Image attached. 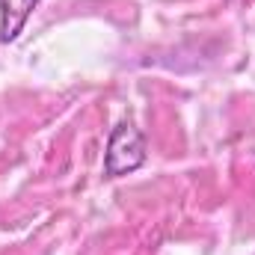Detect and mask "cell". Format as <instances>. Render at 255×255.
Here are the masks:
<instances>
[{
	"label": "cell",
	"mask_w": 255,
	"mask_h": 255,
	"mask_svg": "<svg viewBox=\"0 0 255 255\" xmlns=\"http://www.w3.org/2000/svg\"><path fill=\"white\" fill-rule=\"evenodd\" d=\"M145 163V139L139 133V128L133 122H122L113 128L110 142H107V154H104V172L110 178L128 175L133 169H139Z\"/></svg>",
	"instance_id": "obj_1"
},
{
	"label": "cell",
	"mask_w": 255,
	"mask_h": 255,
	"mask_svg": "<svg viewBox=\"0 0 255 255\" xmlns=\"http://www.w3.org/2000/svg\"><path fill=\"white\" fill-rule=\"evenodd\" d=\"M36 6H39V0H0V39L6 45L21 36L24 24Z\"/></svg>",
	"instance_id": "obj_2"
}]
</instances>
